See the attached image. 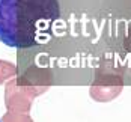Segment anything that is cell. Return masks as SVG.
Masks as SVG:
<instances>
[{
    "mask_svg": "<svg viewBox=\"0 0 131 122\" xmlns=\"http://www.w3.org/2000/svg\"><path fill=\"white\" fill-rule=\"evenodd\" d=\"M17 75V66L12 62L0 59V84H3L6 80L12 79Z\"/></svg>",
    "mask_w": 131,
    "mask_h": 122,
    "instance_id": "4",
    "label": "cell"
},
{
    "mask_svg": "<svg viewBox=\"0 0 131 122\" xmlns=\"http://www.w3.org/2000/svg\"><path fill=\"white\" fill-rule=\"evenodd\" d=\"M124 89V81L118 75H103L101 80L96 79L89 87V95L93 101L98 103H108L115 98Z\"/></svg>",
    "mask_w": 131,
    "mask_h": 122,
    "instance_id": "3",
    "label": "cell"
},
{
    "mask_svg": "<svg viewBox=\"0 0 131 122\" xmlns=\"http://www.w3.org/2000/svg\"><path fill=\"white\" fill-rule=\"evenodd\" d=\"M59 15V0H0V42L17 50L35 47Z\"/></svg>",
    "mask_w": 131,
    "mask_h": 122,
    "instance_id": "1",
    "label": "cell"
},
{
    "mask_svg": "<svg viewBox=\"0 0 131 122\" xmlns=\"http://www.w3.org/2000/svg\"><path fill=\"white\" fill-rule=\"evenodd\" d=\"M47 91V84H23L18 79L12 77L5 86V106L8 112L29 113L35 98Z\"/></svg>",
    "mask_w": 131,
    "mask_h": 122,
    "instance_id": "2",
    "label": "cell"
},
{
    "mask_svg": "<svg viewBox=\"0 0 131 122\" xmlns=\"http://www.w3.org/2000/svg\"><path fill=\"white\" fill-rule=\"evenodd\" d=\"M0 122H2V119H0Z\"/></svg>",
    "mask_w": 131,
    "mask_h": 122,
    "instance_id": "6",
    "label": "cell"
},
{
    "mask_svg": "<svg viewBox=\"0 0 131 122\" xmlns=\"http://www.w3.org/2000/svg\"><path fill=\"white\" fill-rule=\"evenodd\" d=\"M2 122H33L29 113H18V112H6L2 118Z\"/></svg>",
    "mask_w": 131,
    "mask_h": 122,
    "instance_id": "5",
    "label": "cell"
}]
</instances>
